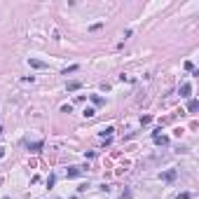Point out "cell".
Here are the masks:
<instances>
[{"instance_id": "1", "label": "cell", "mask_w": 199, "mask_h": 199, "mask_svg": "<svg viewBox=\"0 0 199 199\" xmlns=\"http://www.w3.org/2000/svg\"><path fill=\"white\" fill-rule=\"evenodd\" d=\"M28 66H31V68H40V70L49 68V66H47L45 61H40V59H28Z\"/></svg>"}, {"instance_id": "2", "label": "cell", "mask_w": 199, "mask_h": 199, "mask_svg": "<svg viewBox=\"0 0 199 199\" xmlns=\"http://www.w3.org/2000/svg\"><path fill=\"white\" fill-rule=\"evenodd\" d=\"M77 176H82V169H77V166H70V169H68V178H77Z\"/></svg>"}, {"instance_id": "3", "label": "cell", "mask_w": 199, "mask_h": 199, "mask_svg": "<svg viewBox=\"0 0 199 199\" xmlns=\"http://www.w3.org/2000/svg\"><path fill=\"white\" fill-rule=\"evenodd\" d=\"M190 94H192V87H190V84H183V87H181V96H183V99H188Z\"/></svg>"}, {"instance_id": "4", "label": "cell", "mask_w": 199, "mask_h": 199, "mask_svg": "<svg viewBox=\"0 0 199 199\" xmlns=\"http://www.w3.org/2000/svg\"><path fill=\"white\" fill-rule=\"evenodd\" d=\"M173 178H176V171H173V169H171V171H164V173H162V181H173Z\"/></svg>"}, {"instance_id": "5", "label": "cell", "mask_w": 199, "mask_h": 199, "mask_svg": "<svg viewBox=\"0 0 199 199\" xmlns=\"http://www.w3.org/2000/svg\"><path fill=\"white\" fill-rule=\"evenodd\" d=\"M155 143L157 145H169V138H166V136H155Z\"/></svg>"}, {"instance_id": "6", "label": "cell", "mask_w": 199, "mask_h": 199, "mask_svg": "<svg viewBox=\"0 0 199 199\" xmlns=\"http://www.w3.org/2000/svg\"><path fill=\"white\" fill-rule=\"evenodd\" d=\"M40 148H42V141H38V143L28 145V150H31V152H40Z\"/></svg>"}, {"instance_id": "7", "label": "cell", "mask_w": 199, "mask_h": 199, "mask_svg": "<svg viewBox=\"0 0 199 199\" xmlns=\"http://www.w3.org/2000/svg\"><path fill=\"white\" fill-rule=\"evenodd\" d=\"M75 89H80V82H77V80L68 82V91H75Z\"/></svg>"}, {"instance_id": "8", "label": "cell", "mask_w": 199, "mask_h": 199, "mask_svg": "<svg viewBox=\"0 0 199 199\" xmlns=\"http://www.w3.org/2000/svg\"><path fill=\"white\" fill-rule=\"evenodd\" d=\"M197 108H199V101H190V103H188V110H190V113H194Z\"/></svg>"}, {"instance_id": "9", "label": "cell", "mask_w": 199, "mask_h": 199, "mask_svg": "<svg viewBox=\"0 0 199 199\" xmlns=\"http://www.w3.org/2000/svg\"><path fill=\"white\" fill-rule=\"evenodd\" d=\"M77 70V66H68V68H64V75H68V73H75Z\"/></svg>"}, {"instance_id": "10", "label": "cell", "mask_w": 199, "mask_h": 199, "mask_svg": "<svg viewBox=\"0 0 199 199\" xmlns=\"http://www.w3.org/2000/svg\"><path fill=\"white\" fill-rule=\"evenodd\" d=\"M185 70H192V73H194V64H192V61H185Z\"/></svg>"}, {"instance_id": "11", "label": "cell", "mask_w": 199, "mask_h": 199, "mask_svg": "<svg viewBox=\"0 0 199 199\" xmlns=\"http://www.w3.org/2000/svg\"><path fill=\"white\" fill-rule=\"evenodd\" d=\"M84 117H94V108H87V110H84Z\"/></svg>"}, {"instance_id": "12", "label": "cell", "mask_w": 199, "mask_h": 199, "mask_svg": "<svg viewBox=\"0 0 199 199\" xmlns=\"http://www.w3.org/2000/svg\"><path fill=\"white\" fill-rule=\"evenodd\" d=\"M91 101H94L96 106H101V103H103V99H101V96H91Z\"/></svg>"}, {"instance_id": "13", "label": "cell", "mask_w": 199, "mask_h": 199, "mask_svg": "<svg viewBox=\"0 0 199 199\" xmlns=\"http://www.w3.org/2000/svg\"><path fill=\"white\" fill-rule=\"evenodd\" d=\"M178 199H190V194H188V192H183V194H178Z\"/></svg>"}, {"instance_id": "14", "label": "cell", "mask_w": 199, "mask_h": 199, "mask_svg": "<svg viewBox=\"0 0 199 199\" xmlns=\"http://www.w3.org/2000/svg\"><path fill=\"white\" fill-rule=\"evenodd\" d=\"M2 155H5V150H2V148H0V157H2Z\"/></svg>"}, {"instance_id": "15", "label": "cell", "mask_w": 199, "mask_h": 199, "mask_svg": "<svg viewBox=\"0 0 199 199\" xmlns=\"http://www.w3.org/2000/svg\"><path fill=\"white\" fill-rule=\"evenodd\" d=\"M0 134H2V127H0Z\"/></svg>"}]
</instances>
